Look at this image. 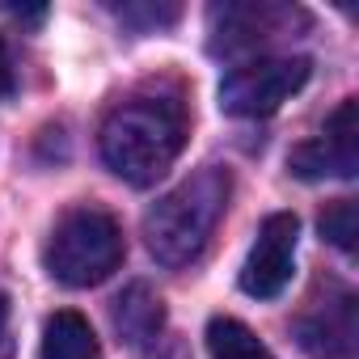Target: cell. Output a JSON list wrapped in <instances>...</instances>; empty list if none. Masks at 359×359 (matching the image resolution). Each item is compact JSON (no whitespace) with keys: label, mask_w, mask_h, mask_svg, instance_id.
Here are the masks:
<instances>
[{"label":"cell","mask_w":359,"mask_h":359,"mask_svg":"<svg viewBox=\"0 0 359 359\" xmlns=\"http://www.w3.org/2000/svg\"><path fill=\"white\" fill-rule=\"evenodd\" d=\"M102 161L131 187H152L187 144V114L173 97H131L102 123Z\"/></svg>","instance_id":"6da1fadb"},{"label":"cell","mask_w":359,"mask_h":359,"mask_svg":"<svg viewBox=\"0 0 359 359\" xmlns=\"http://www.w3.org/2000/svg\"><path fill=\"white\" fill-rule=\"evenodd\" d=\"M233 195V177L220 165H208L199 173H191L182 187H173L165 199L152 203V212L144 216V241L148 254L161 266H187L203 254V245L212 241L224 208Z\"/></svg>","instance_id":"7a4b0ae2"},{"label":"cell","mask_w":359,"mask_h":359,"mask_svg":"<svg viewBox=\"0 0 359 359\" xmlns=\"http://www.w3.org/2000/svg\"><path fill=\"white\" fill-rule=\"evenodd\" d=\"M123 254H127L123 229L110 212L72 208L55 220V229L43 245V266L64 287H93L118 271Z\"/></svg>","instance_id":"3957f363"},{"label":"cell","mask_w":359,"mask_h":359,"mask_svg":"<svg viewBox=\"0 0 359 359\" xmlns=\"http://www.w3.org/2000/svg\"><path fill=\"white\" fill-rule=\"evenodd\" d=\"M309 72L313 68L304 55H266L241 64L220 81V110L233 118H266L309 85Z\"/></svg>","instance_id":"277c9868"},{"label":"cell","mask_w":359,"mask_h":359,"mask_svg":"<svg viewBox=\"0 0 359 359\" xmlns=\"http://www.w3.org/2000/svg\"><path fill=\"white\" fill-rule=\"evenodd\" d=\"M296 237H300V220L292 212H275L262 220L258 241L241 266V292L254 300H275L296 271Z\"/></svg>","instance_id":"5b68a950"},{"label":"cell","mask_w":359,"mask_h":359,"mask_svg":"<svg viewBox=\"0 0 359 359\" xmlns=\"http://www.w3.org/2000/svg\"><path fill=\"white\" fill-rule=\"evenodd\" d=\"M292 173L304 177V182H317V177H355L359 169V118H355V102L346 97L330 118L325 131L309 144H300L287 156Z\"/></svg>","instance_id":"8992f818"},{"label":"cell","mask_w":359,"mask_h":359,"mask_svg":"<svg viewBox=\"0 0 359 359\" xmlns=\"http://www.w3.org/2000/svg\"><path fill=\"white\" fill-rule=\"evenodd\" d=\"M296 342L313 359H355V292H334L296 321Z\"/></svg>","instance_id":"52a82bcc"},{"label":"cell","mask_w":359,"mask_h":359,"mask_svg":"<svg viewBox=\"0 0 359 359\" xmlns=\"http://www.w3.org/2000/svg\"><path fill=\"white\" fill-rule=\"evenodd\" d=\"M300 13L296 9H283V5H224V9H212V22H216V39H212V51L216 55H241V51H258V43L283 34ZM304 22V18H300Z\"/></svg>","instance_id":"ba28073f"},{"label":"cell","mask_w":359,"mask_h":359,"mask_svg":"<svg viewBox=\"0 0 359 359\" xmlns=\"http://www.w3.org/2000/svg\"><path fill=\"white\" fill-rule=\"evenodd\" d=\"M114 325L135 351L156 346L161 334H165V304H161V296L148 283H131L118 296V304H114Z\"/></svg>","instance_id":"9c48e42d"},{"label":"cell","mask_w":359,"mask_h":359,"mask_svg":"<svg viewBox=\"0 0 359 359\" xmlns=\"http://www.w3.org/2000/svg\"><path fill=\"white\" fill-rule=\"evenodd\" d=\"M43 359H102V346H97V334L93 325L72 313V309H60L47 317L43 325V346H39Z\"/></svg>","instance_id":"30bf717a"},{"label":"cell","mask_w":359,"mask_h":359,"mask_svg":"<svg viewBox=\"0 0 359 359\" xmlns=\"http://www.w3.org/2000/svg\"><path fill=\"white\" fill-rule=\"evenodd\" d=\"M208 355L212 359H275L266 342L241 325L237 317H212L208 321Z\"/></svg>","instance_id":"8fae6325"},{"label":"cell","mask_w":359,"mask_h":359,"mask_svg":"<svg viewBox=\"0 0 359 359\" xmlns=\"http://www.w3.org/2000/svg\"><path fill=\"white\" fill-rule=\"evenodd\" d=\"M321 237L330 245H338L342 254L355 250V203L351 199H338V203H330L321 212Z\"/></svg>","instance_id":"7c38bea8"},{"label":"cell","mask_w":359,"mask_h":359,"mask_svg":"<svg viewBox=\"0 0 359 359\" xmlns=\"http://www.w3.org/2000/svg\"><path fill=\"white\" fill-rule=\"evenodd\" d=\"M118 18L123 22H144V26H169V22H177V9L173 5H165V9H135V5H123L118 9Z\"/></svg>","instance_id":"4fadbf2b"},{"label":"cell","mask_w":359,"mask_h":359,"mask_svg":"<svg viewBox=\"0 0 359 359\" xmlns=\"http://www.w3.org/2000/svg\"><path fill=\"white\" fill-rule=\"evenodd\" d=\"M13 351V309H9V296H0V359Z\"/></svg>","instance_id":"5bb4252c"},{"label":"cell","mask_w":359,"mask_h":359,"mask_svg":"<svg viewBox=\"0 0 359 359\" xmlns=\"http://www.w3.org/2000/svg\"><path fill=\"white\" fill-rule=\"evenodd\" d=\"M13 60H9V47H5V39H0V97H9L13 93Z\"/></svg>","instance_id":"9a60e30c"}]
</instances>
